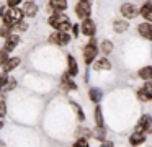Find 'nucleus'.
I'll list each match as a JSON object with an SVG mask.
<instances>
[{
	"label": "nucleus",
	"mask_w": 152,
	"mask_h": 147,
	"mask_svg": "<svg viewBox=\"0 0 152 147\" xmlns=\"http://www.w3.org/2000/svg\"><path fill=\"white\" fill-rule=\"evenodd\" d=\"M128 23L126 21H115V25H113V28H115V31L116 33H123V31H126L128 29Z\"/></svg>",
	"instance_id": "nucleus-20"
},
{
	"label": "nucleus",
	"mask_w": 152,
	"mask_h": 147,
	"mask_svg": "<svg viewBox=\"0 0 152 147\" xmlns=\"http://www.w3.org/2000/svg\"><path fill=\"white\" fill-rule=\"evenodd\" d=\"M121 15L126 18H134L137 15V8H136L132 3H123L121 5Z\"/></svg>",
	"instance_id": "nucleus-7"
},
{
	"label": "nucleus",
	"mask_w": 152,
	"mask_h": 147,
	"mask_svg": "<svg viewBox=\"0 0 152 147\" xmlns=\"http://www.w3.org/2000/svg\"><path fill=\"white\" fill-rule=\"evenodd\" d=\"M96 52H98L96 51V42H95V39H92V41L83 48V59H85L87 64H92V62L95 61Z\"/></svg>",
	"instance_id": "nucleus-3"
},
{
	"label": "nucleus",
	"mask_w": 152,
	"mask_h": 147,
	"mask_svg": "<svg viewBox=\"0 0 152 147\" xmlns=\"http://www.w3.org/2000/svg\"><path fill=\"white\" fill-rule=\"evenodd\" d=\"M2 126H4V116H0V129H2Z\"/></svg>",
	"instance_id": "nucleus-34"
},
{
	"label": "nucleus",
	"mask_w": 152,
	"mask_h": 147,
	"mask_svg": "<svg viewBox=\"0 0 152 147\" xmlns=\"http://www.w3.org/2000/svg\"><path fill=\"white\" fill-rule=\"evenodd\" d=\"M95 136H96V137H100V139L103 137V129H102V127H98V132H96Z\"/></svg>",
	"instance_id": "nucleus-30"
},
{
	"label": "nucleus",
	"mask_w": 152,
	"mask_h": 147,
	"mask_svg": "<svg viewBox=\"0 0 152 147\" xmlns=\"http://www.w3.org/2000/svg\"><path fill=\"white\" fill-rule=\"evenodd\" d=\"M80 29H82L83 34L93 36V34H95V23H93L92 20H85V21L80 25Z\"/></svg>",
	"instance_id": "nucleus-9"
},
{
	"label": "nucleus",
	"mask_w": 152,
	"mask_h": 147,
	"mask_svg": "<svg viewBox=\"0 0 152 147\" xmlns=\"http://www.w3.org/2000/svg\"><path fill=\"white\" fill-rule=\"evenodd\" d=\"M139 34L152 41V25L151 23H142V25H139Z\"/></svg>",
	"instance_id": "nucleus-12"
},
{
	"label": "nucleus",
	"mask_w": 152,
	"mask_h": 147,
	"mask_svg": "<svg viewBox=\"0 0 152 147\" xmlns=\"http://www.w3.org/2000/svg\"><path fill=\"white\" fill-rule=\"evenodd\" d=\"M51 41H53V42H56V44L64 46V44H67V42L70 41V36L67 34V33L56 31V33H53V34H51Z\"/></svg>",
	"instance_id": "nucleus-5"
},
{
	"label": "nucleus",
	"mask_w": 152,
	"mask_h": 147,
	"mask_svg": "<svg viewBox=\"0 0 152 147\" xmlns=\"http://www.w3.org/2000/svg\"><path fill=\"white\" fill-rule=\"evenodd\" d=\"M18 25H20V26H18V28H20V29H26V23L20 21V23H18Z\"/></svg>",
	"instance_id": "nucleus-31"
},
{
	"label": "nucleus",
	"mask_w": 152,
	"mask_h": 147,
	"mask_svg": "<svg viewBox=\"0 0 152 147\" xmlns=\"http://www.w3.org/2000/svg\"><path fill=\"white\" fill-rule=\"evenodd\" d=\"M139 129L142 131V132H152V118L149 116V114H145V116L141 118V121H139Z\"/></svg>",
	"instance_id": "nucleus-8"
},
{
	"label": "nucleus",
	"mask_w": 152,
	"mask_h": 147,
	"mask_svg": "<svg viewBox=\"0 0 152 147\" xmlns=\"http://www.w3.org/2000/svg\"><path fill=\"white\" fill-rule=\"evenodd\" d=\"M49 7H51V8H56V10H61V12H62V10H66L67 3L66 2H51Z\"/></svg>",
	"instance_id": "nucleus-22"
},
{
	"label": "nucleus",
	"mask_w": 152,
	"mask_h": 147,
	"mask_svg": "<svg viewBox=\"0 0 152 147\" xmlns=\"http://www.w3.org/2000/svg\"><path fill=\"white\" fill-rule=\"evenodd\" d=\"M21 16H23V12H21V10L12 8V10H8V12H5L2 18H4L5 25H7L8 28H12V26H15L17 23L21 21Z\"/></svg>",
	"instance_id": "nucleus-2"
},
{
	"label": "nucleus",
	"mask_w": 152,
	"mask_h": 147,
	"mask_svg": "<svg viewBox=\"0 0 152 147\" xmlns=\"http://www.w3.org/2000/svg\"><path fill=\"white\" fill-rule=\"evenodd\" d=\"M0 36H10L8 34V26H2V28H0Z\"/></svg>",
	"instance_id": "nucleus-28"
},
{
	"label": "nucleus",
	"mask_w": 152,
	"mask_h": 147,
	"mask_svg": "<svg viewBox=\"0 0 152 147\" xmlns=\"http://www.w3.org/2000/svg\"><path fill=\"white\" fill-rule=\"evenodd\" d=\"M7 80H8V77H7V75H5V74H0V91H2V88L5 87Z\"/></svg>",
	"instance_id": "nucleus-25"
},
{
	"label": "nucleus",
	"mask_w": 152,
	"mask_h": 147,
	"mask_svg": "<svg viewBox=\"0 0 152 147\" xmlns=\"http://www.w3.org/2000/svg\"><path fill=\"white\" fill-rule=\"evenodd\" d=\"M139 77L144 78V80H151L152 78V67H142L139 70Z\"/></svg>",
	"instance_id": "nucleus-19"
},
{
	"label": "nucleus",
	"mask_w": 152,
	"mask_h": 147,
	"mask_svg": "<svg viewBox=\"0 0 152 147\" xmlns=\"http://www.w3.org/2000/svg\"><path fill=\"white\" fill-rule=\"evenodd\" d=\"M4 114H5V103L2 101L0 103V116H4Z\"/></svg>",
	"instance_id": "nucleus-29"
},
{
	"label": "nucleus",
	"mask_w": 152,
	"mask_h": 147,
	"mask_svg": "<svg viewBox=\"0 0 152 147\" xmlns=\"http://www.w3.org/2000/svg\"><path fill=\"white\" fill-rule=\"evenodd\" d=\"M74 147H90V146H88V142H87L85 139H79V140L75 142V146H74Z\"/></svg>",
	"instance_id": "nucleus-27"
},
{
	"label": "nucleus",
	"mask_w": 152,
	"mask_h": 147,
	"mask_svg": "<svg viewBox=\"0 0 152 147\" xmlns=\"http://www.w3.org/2000/svg\"><path fill=\"white\" fill-rule=\"evenodd\" d=\"M144 139H145V134H144V132H142V131L137 127V129L134 131V134H132V136L129 137V142H131L132 146H139V144L144 142Z\"/></svg>",
	"instance_id": "nucleus-10"
},
{
	"label": "nucleus",
	"mask_w": 152,
	"mask_h": 147,
	"mask_svg": "<svg viewBox=\"0 0 152 147\" xmlns=\"http://www.w3.org/2000/svg\"><path fill=\"white\" fill-rule=\"evenodd\" d=\"M95 69L96 70H110V69H111V64H110L108 59H100V61L95 62Z\"/></svg>",
	"instance_id": "nucleus-16"
},
{
	"label": "nucleus",
	"mask_w": 152,
	"mask_h": 147,
	"mask_svg": "<svg viewBox=\"0 0 152 147\" xmlns=\"http://www.w3.org/2000/svg\"><path fill=\"white\" fill-rule=\"evenodd\" d=\"M67 62H69V74H70V75H75L77 72H79V69H77V62H75V59H74L72 56H69V57H67Z\"/></svg>",
	"instance_id": "nucleus-18"
},
{
	"label": "nucleus",
	"mask_w": 152,
	"mask_h": 147,
	"mask_svg": "<svg viewBox=\"0 0 152 147\" xmlns=\"http://www.w3.org/2000/svg\"><path fill=\"white\" fill-rule=\"evenodd\" d=\"M36 12H38V5L34 2H25V5H23V13L25 15H28V16H34L36 15Z\"/></svg>",
	"instance_id": "nucleus-13"
},
{
	"label": "nucleus",
	"mask_w": 152,
	"mask_h": 147,
	"mask_svg": "<svg viewBox=\"0 0 152 147\" xmlns=\"http://www.w3.org/2000/svg\"><path fill=\"white\" fill-rule=\"evenodd\" d=\"M0 147H5V144H4V140H0Z\"/></svg>",
	"instance_id": "nucleus-35"
},
{
	"label": "nucleus",
	"mask_w": 152,
	"mask_h": 147,
	"mask_svg": "<svg viewBox=\"0 0 152 147\" xmlns=\"http://www.w3.org/2000/svg\"><path fill=\"white\" fill-rule=\"evenodd\" d=\"M103 93L100 88H90V98H92V101H95V103H100V100H102Z\"/></svg>",
	"instance_id": "nucleus-17"
},
{
	"label": "nucleus",
	"mask_w": 152,
	"mask_h": 147,
	"mask_svg": "<svg viewBox=\"0 0 152 147\" xmlns=\"http://www.w3.org/2000/svg\"><path fill=\"white\" fill-rule=\"evenodd\" d=\"M5 62H7V51H0V65H4Z\"/></svg>",
	"instance_id": "nucleus-26"
},
{
	"label": "nucleus",
	"mask_w": 152,
	"mask_h": 147,
	"mask_svg": "<svg viewBox=\"0 0 152 147\" xmlns=\"http://www.w3.org/2000/svg\"><path fill=\"white\" fill-rule=\"evenodd\" d=\"M95 119H96L98 127H103V116H102V110H100L98 106H96V110H95Z\"/></svg>",
	"instance_id": "nucleus-23"
},
{
	"label": "nucleus",
	"mask_w": 152,
	"mask_h": 147,
	"mask_svg": "<svg viewBox=\"0 0 152 147\" xmlns=\"http://www.w3.org/2000/svg\"><path fill=\"white\" fill-rule=\"evenodd\" d=\"M75 12H77V16H79V18L88 20V15L92 13V5H90V2H79L75 7Z\"/></svg>",
	"instance_id": "nucleus-4"
},
{
	"label": "nucleus",
	"mask_w": 152,
	"mask_h": 147,
	"mask_svg": "<svg viewBox=\"0 0 152 147\" xmlns=\"http://www.w3.org/2000/svg\"><path fill=\"white\" fill-rule=\"evenodd\" d=\"M137 97H139V100H142V101L152 100V82H147V83L139 90Z\"/></svg>",
	"instance_id": "nucleus-6"
},
{
	"label": "nucleus",
	"mask_w": 152,
	"mask_h": 147,
	"mask_svg": "<svg viewBox=\"0 0 152 147\" xmlns=\"http://www.w3.org/2000/svg\"><path fill=\"white\" fill-rule=\"evenodd\" d=\"M20 64V59L18 57H12V59H7V62L4 64V70L5 72H10V70H13L17 65Z\"/></svg>",
	"instance_id": "nucleus-15"
},
{
	"label": "nucleus",
	"mask_w": 152,
	"mask_h": 147,
	"mask_svg": "<svg viewBox=\"0 0 152 147\" xmlns=\"http://www.w3.org/2000/svg\"><path fill=\"white\" fill-rule=\"evenodd\" d=\"M49 25L53 26V28H56L57 31L64 33L67 28H70V20L67 15H64V13H56V15L49 16Z\"/></svg>",
	"instance_id": "nucleus-1"
},
{
	"label": "nucleus",
	"mask_w": 152,
	"mask_h": 147,
	"mask_svg": "<svg viewBox=\"0 0 152 147\" xmlns=\"http://www.w3.org/2000/svg\"><path fill=\"white\" fill-rule=\"evenodd\" d=\"M15 85H17V80H15V78H8L7 83H5V87L2 88V91H8V90H12V88H13Z\"/></svg>",
	"instance_id": "nucleus-24"
},
{
	"label": "nucleus",
	"mask_w": 152,
	"mask_h": 147,
	"mask_svg": "<svg viewBox=\"0 0 152 147\" xmlns=\"http://www.w3.org/2000/svg\"><path fill=\"white\" fill-rule=\"evenodd\" d=\"M103 147H113V144L111 142H105V144H103Z\"/></svg>",
	"instance_id": "nucleus-33"
},
{
	"label": "nucleus",
	"mask_w": 152,
	"mask_h": 147,
	"mask_svg": "<svg viewBox=\"0 0 152 147\" xmlns=\"http://www.w3.org/2000/svg\"><path fill=\"white\" fill-rule=\"evenodd\" d=\"M20 42V38H18L17 34H10L7 38V42H5V48H4V51H7V52H10V51H13L15 48H17V44Z\"/></svg>",
	"instance_id": "nucleus-11"
},
{
	"label": "nucleus",
	"mask_w": 152,
	"mask_h": 147,
	"mask_svg": "<svg viewBox=\"0 0 152 147\" xmlns=\"http://www.w3.org/2000/svg\"><path fill=\"white\" fill-rule=\"evenodd\" d=\"M102 51L105 52V54H110V52L113 51V42L111 41H103L102 42Z\"/></svg>",
	"instance_id": "nucleus-21"
},
{
	"label": "nucleus",
	"mask_w": 152,
	"mask_h": 147,
	"mask_svg": "<svg viewBox=\"0 0 152 147\" xmlns=\"http://www.w3.org/2000/svg\"><path fill=\"white\" fill-rule=\"evenodd\" d=\"M141 15L144 16L147 21H152V3H144V5H142Z\"/></svg>",
	"instance_id": "nucleus-14"
},
{
	"label": "nucleus",
	"mask_w": 152,
	"mask_h": 147,
	"mask_svg": "<svg viewBox=\"0 0 152 147\" xmlns=\"http://www.w3.org/2000/svg\"><path fill=\"white\" fill-rule=\"evenodd\" d=\"M18 3H20V2H18V0H17V2H8L7 5H8V7H17Z\"/></svg>",
	"instance_id": "nucleus-32"
}]
</instances>
